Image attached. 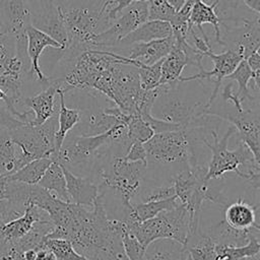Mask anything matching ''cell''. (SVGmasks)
<instances>
[{
    "label": "cell",
    "mask_w": 260,
    "mask_h": 260,
    "mask_svg": "<svg viewBox=\"0 0 260 260\" xmlns=\"http://www.w3.org/2000/svg\"><path fill=\"white\" fill-rule=\"evenodd\" d=\"M127 230L125 221L108 216L102 192L89 209L71 203L66 240L89 260H128L121 241L122 233Z\"/></svg>",
    "instance_id": "obj_1"
},
{
    "label": "cell",
    "mask_w": 260,
    "mask_h": 260,
    "mask_svg": "<svg viewBox=\"0 0 260 260\" xmlns=\"http://www.w3.org/2000/svg\"><path fill=\"white\" fill-rule=\"evenodd\" d=\"M209 133L211 140L208 139V134L203 138L204 145L211 151L205 179L207 181L216 180L222 178L226 173H235L250 186H259L260 164L256 160L249 147L240 141L236 149L230 150L228 148L231 137L236 133V128L231 124L220 139L217 125L210 128Z\"/></svg>",
    "instance_id": "obj_2"
},
{
    "label": "cell",
    "mask_w": 260,
    "mask_h": 260,
    "mask_svg": "<svg viewBox=\"0 0 260 260\" xmlns=\"http://www.w3.org/2000/svg\"><path fill=\"white\" fill-rule=\"evenodd\" d=\"M178 81L175 85H159L158 94L151 108V116L189 128L201 115L209 96L200 80Z\"/></svg>",
    "instance_id": "obj_3"
},
{
    "label": "cell",
    "mask_w": 260,
    "mask_h": 260,
    "mask_svg": "<svg viewBox=\"0 0 260 260\" xmlns=\"http://www.w3.org/2000/svg\"><path fill=\"white\" fill-rule=\"evenodd\" d=\"M126 133L127 127L124 124H117L104 133L91 136L68 133L53 160L75 175L83 174L84 177L89 178L93 162L102 148L112 140L125 138Z\"/></svg>",
    "instance_id": "obj_4"
},
{
    "label": "cell",
    "mask_w": 260,
    "mask_h": 260,
    "mask_svg": "<svg viewBox=\"0 0 260 260\" xmlns=\"http://www.w3.org/2000/svg\"><path fill=\"white\" fill-rule=\"evenodd\" d=\"M57 111L58 109L42 125L34 126L26 123L8 131L12 141L17 146V170L37 158H53L55 134L58 128Z\"/></svg>",
    "instance_id": "obj_5"
},
{
    "label": "cell",
    "mask_w": 260,
    "mask_h": 260,
    "mask_svg": "<svg viewBox=\"0 0 260 260\" xmlns=\"http://www.w3.org/2000/svg\"><path fill=\"white\" fill-rule=\"evenodd\" d=\"M129 232L144 248L158 239H173L185 245L190 233V215L187 209L179 204L171 210L162 211L154 217L137 222Z\"/></svg>",
    "instance_id": "obj_6"
},
{
    "label": "cell",
    "mask_w": 260,
    "mask_h": 260,
    "mask_svg": "<svg viewBox=\"0 0 260 260\" xmlns=\"http://www.w3.org/2000/svg\"><path fill=\"white\" fill-rule=\"evenodd\" d=\"M205 114L229 121L236 128L240 141L249 147L256 160L259 161V106L238 112L233 106L228 109L224 104L212 103L206 109Z\"/></svg>",
    "instance_id": "obj_7"
},
{
    "label": "cell",
    "mask_w": 260,
    "mask_h": 260,
    "mask_svg": "<svg viewBox=\"0 0 260 260\" xmlns=\"http://www.w3.org/2000/svg\"><path fill=\"white\" fill-rule=\"evenodd\" d=\"M148 20L147 1H136L125 7L113 22L93 39V49L113 52L120 40Z\"/></svg>",
    "instance_id": "obj_8"
},
{
    "label": "cell",
    "mask_w": 260,
    "mask_h": 260,
    "mask_svg": "<svg viewBox=\"0 0 260 260\" xmlns=\"http://www.w3.org/2000/svg\"><path fill=\"white\" fill-rule=\"evenodd\" d=\"M219 46L240 53L244 59L259 51V17L236 24H220Z\"/></svg>",
    "instance_id": "obj_9"
},
{
    "label": "cell",
    "mask_w": 260,
    "mask_h": 260,
    "mask_svg": "<svg viewBox=\"0 0 260 260\" xmlns=\"http://www.w3.org/2000/svg\"><path fill=\"white\" fill-rule=\"evenodd\" d=\"M30 24L57 41L63 49L67 46V35L62 19V10L57 0H29Z\"/></svg>",
    "instance_id": "obj_10"
},
{
    "label": "cell",
    "mask_w": 260,
    "mask_h": 260,
    "mask_svg": "<svg viewBox=\"0 0 260 260\" xmlns=\"http://www.w3.org/2000/svg\"><path fill=\"white\" fill-rule=\"evenodd\" d=\"M206 57H209L211 59V61L213 62L212 70H206L205 68H203V69L199 70V72L196 74L186 76V77L181 76L179 78L180 81H189V80L213 81L214 87L207 100V103L205 106V111L216 100L224 78L228 77L236 69L238 64L244 59V57L240 53H238L234 50H230V49H225L223 52H221L219 54H216L213 51L208 52L206 54Z\"/></svg>",
    "instance_id": "obj_11"
},
{
    "label": "cell",
    "mask_w": 260,
    "mask_h": 260,
    "mask_svg": "<svg viewBox=\"0 0 260 260\" xmlns=\"http://www.w3.org/2000/svg\"><path fill=\"white\" fill-rule=\"evenodd\" d=\"M0 74L21 79L23 82L26 80H36L30 74V62L28 57L17 54L15 37L1 29Z\"/></svg>",
    "instance_id": "obj_12"
},
{
    "label": "cell",
    "mask_w": 260,
    "mask_h": 260,
    "mask_svg": "<svg viewBox=\"0 0 260 260\" xmlns=\"http://www.w3.org/2000/svg\"><path fill=\"white\" fill-rule=\"evenodd\" d=\"M25 34L26 50L30 62V74L44 89L52 83V79L50 76H47L40 67L39 60L41 55L47 47L53 49H63V47L49 35L36 28L31 24L27 26Z\"/></svg>",
    "instance_id": "obj_13"
},
{
    "label": "cell",
    "mask_w": 260,
    "mask_h": 260,
    "mask_svg": "<svg viewBox=\"0 0 260 260\" xmlns=\"http://www.w3.org/2000/svg\"><path fill=\"white\" fill-rule=\"evenodd\" d=\"M30 13L25 0H0V29L11 34L15 40L26 39Z\"/></svg>",
    "instance_id": "obj_14"
},
{
    "label": "cell",
    "mask_w": 260,
    "mask_h": 260,
    "mask_svg": "<svg viewBox=\"0 0 260 260\" xmlns=\"http://www.w3.org/2000/svg\"><path fill=\"white\" fill-rule=\"evenodd\" d=\"M259 204L252 205L241 197L223 207L222 219L234 230L240 232H260L257 221Z\"/></svg>",
    "instance_id": "obj_15"
},
{
    "label": "cell",
    "mask_w": 260,
    "mask_h": 260,
    "mask_svg": "<svg viewBox=\"0 0 260 260\" xmlns=\"http://www.w3.org/2000/svg\"><path fill=\"white\" fill-rule=\"evenodd\" d=\"M59 84L52 80V83L40 92L31 96H22L17 104L30 109L34 113V118L29 121L30 125L38 126L45 123L56 111L55 96L57 94V88Z\"/></svg>",
    "instance_id": "obj_16"
},
{
    "label": "cell",
    "mask_w": 260,
    "mask_h": 260,
    "mask_svg": "<svg viewBox=\"0 0 260 260\" xmlns=\"http://www.w3.org/2000/svg\"><path fill=\"white\" fill-rule=\"evenodd\" d=\"M50 219L47 212L34 204H28L23 213L0 228V236L7 244H13L26 235L37 221Z\"/></svg>",
    "instance_id": "obj_17"
},
{
    "label": "cell",
    "mask_w": 260,
    "mask_h": 260,
    "mask_svg": "<svg viewBox=\"0 0 260 260\" xmlns=\"http://www.w3.org/2000/svg\"><path fill=\"white\" fill-rule=\"evenodd\" d=\"M173 36L172 26L169 22L160 20H147L135 28L132 32L120 40L113 52L121 54L133 44L147 43L154 40L165 39Z\"/></svg>",
    "instance_id": "obj_18"
},
{
    "label": "cell",
    "mask_w": 260,
    "mask_h": 260,
    "mask_svg": "<svg viewBox=\"0 0 260 260\" xmlns=\"http://www.w3.org/2000/svg\"><path fill=\"white\" fill-rule=\"evenodd\" d=\"M174 44L175 38L173 36L147 43H136L125 50L127 52L125 57L140 64L151 65L164 59L170 53Z\"/></svg>",
    "instance_id": "obj_19"
},
{
    "label": "cell",
    "mask_w": 260,
    "mask_h": 260,
    "mask_svg": "<svg viewBox=\"0 0 260 260\" xmlns=\"http://www.w3.org/2000/svg\"><path fill=\"white\" fill-rule=\"evenodd\" d=\"M65 181L66 191L69 201L73 204L92 207L95 198L99 195V187L89 178L75 175L67 168L62 166Z\"/></svg>",
    "instance_id": "obj_20"
},
{
    "label": "cell",
    "mask_w": 260,
    "mask_h": 260,
    "mask_svg": "<svg viewBox=\"0 0 260 260\" xmlns=\"http://www.w3.org/2000/svg\"><path fill=\"white\" fill-rule=\"evenodd\" d=\"M204 3L214 5V12L220 24H236L259 17V13L249 9L242 0H202Z\"/></svg>",
    "instance_id": "obj_21"
},
{
    "label": "cell",
    "mask_w": 260,
    "mask_h": 260,
    "mask_svg": "<svg viewBox=\"0 0 260 260\" xmlns=\"http://www.w3.org/2000/svg\"><path fill=\"white\" fill-rule=\"evenodd\" d=\"M57 95L59 98V108L57 111L58 128L55 134V154L52 159H54L60 150L66 135L80 120V111L77 108H68L66 106L64 91L60 87L57 88Z\"/></svg>",
    "instance_id": "obj_22"
},
{
    "label": "cell",
    "mask_w": 260,
    "mask_h": 260,
    "mask_svg": "<svg viewBox=\"0 0 260 260\" xmlns=\"http://www.w3.org/2000/svg\"><path fill=\"white\" fill-rule=\"evenodd\" d=\"M188 256L184 244L173 239H158L145 248L142 260H187Z\"/></svg>",
    "instance_id": "obj_23"
},
{
    "label": "cell",
    "mask_w": 260,
    "mask_h": 260,
    "mask_svg": "<svg viewBox=\"0 0 260 260\" xmlns=\"http://www.w3.org/2000/svg\"><path fill=\"white\" fill-rule=\"evenodd\" d=\"M187 65V56L181 46L175 40L172 50L161 61V76L159 85H175L179 81L183 69Z\"/></svg>",
    "instance_id": "obj_24"
},
{
    "label": "cell",
    "mask_w": 260,
    "mask_h": 260,
    "mask_svg": "<svg viewBox=\"0 0 260 260\" xmlns=\"http://www.w3.org/2000/svg\"><path fill=\"white\" fill-rule=\"evenodd\" d=\"M190 23L196 26L200 31L202 38L206 42H210L208 36L203 29V24L209 23L213 26L215 35V44L219 46V36H220V20L214 12V5H208L202 0H195L191 13H190Z\"/></svg>",
    "instance_id": "obj_25"
},
{
    "label": "cell",
    "mask_w": 260,
    "mask_h": 260,
    "mask_svg": "<svg viewBox=\"0 0 260 260\" xmlns=\"http://www.w3.org/2000/svg\"><path fill=\"white\" fill-rule=\"evenodd\" d=\"M185 248L193 260H215L216 258V243L200 229L187 238Z\"/></svg>",
    "instance_id": "obj_26"
},
{
    "label": "cell",
    "mask_w": 260,
    "mask_h": 260,
    "mask_svg": "<svg viewBox=\"0 0 260 260\" xmlns=\"http://www.w3.org/2000/svg\"><path fill=\"white\" fill-rule=\"evenodd\" d=\"M38 185L46 189L59 199L65 202H70L66 191V181L63 169L58 161L53 160L51 162Z\"/></svg>",
    "instance_id": "obj_27"
},
{
    "label": "cell",
    "mask_w": 260,
    "mask_h": 260,
    "mask_svg": "<svg viewBox=\"0 0 260 260\" xmlns=\"http://www.w3.org/2000/svg\"><path fill=\"white\" fill-rule=\"evenodd\" d=\"M52 161L53 160L49 157H42L30 160L16 172L6 176L7 180L27 185H37Z\"/></svg>",
    "instance_id": "obj_28"
},
{
    "label": "cell",
    "mask_w": 260,
    "mask_h": 260,
    "mask_svg": "<svg viewBox=\"0 0 260 260\" xmlns=\"http://www.w3.org/2000/svg\"><path fill=\"white\" fill-rule=\"evenodd\" d=\"M260 243L258 237L251 238L245 245H216L215 260H238L259 255Z\"/></svg>",
    "instance_id": "obj_29"
},
{
    "label": "cell",
    "mask_w": 260,
    "mask_h": 260,
    "mask_svg": "<svg viewBox=\"0 0 260 260\" xmlns=\"http://www.w3.org/2000/svg\"><path fill=\"white\" fill-rule=\"evenodd\" d=\"M17 146L8 130L0 131V175L8 176L17 171Z\"/></svg>",
    "instance_id": "obj_30"
},
{
    "label": "cell",
    "mask_w": 260,
    "mask_h": 260,
    "mask_svg": "<svg viewBox=\"0 0 260 260\" xmlns=\"http://www.w3.org/2000/svg\"><path fill=\"white\" fill-rule=\"evenodd\" d=\"M173 183H147L143 182L138 193L131 201L134 203H143L149 201L164 200L175 196Z\"/></svg>",
    "instance_id": "obj_31"
},
{
    "label": "cell",
    "mask_w": 260,
    "mask_h": 260,
    "mask_svg": "<svg viewBox=\"0 0 260 260\" xmlns=\"http://www.w3.org/2000/svg\"><path fill=\"white\" fill-rule=\"evenodd\" d=\"M179 201L175 196L158 200V201H149V202H143V203H134L133 210L135 213V216L139 222L144 221L146 219H149L151 217H154L158 213L167 210H171L179 205Z\"/></svg>",
    "instance_id": "obj_32"
},
{
    "label": "cell",
    "mask_w": 260,
    "mask_h": 260,
    "mask_svg": "<svg viewBox=\"0 0 260 260\" xmlns=\"http://www.w3.org/2000/svg\"><path fill=\"white\" fill-rule=\"evenodd\" d=\"M45 247L53 254L55 260H89L80 255L66 239H45Z\"/></svg>",
    "instance_id": "obj_33"
},
{
    "label": "cell",
    "mask_w": 260,
    "mask_h": 260,
    "mask_svg": "<svg viewBox=\"0 0 260 260\" xmlns=\"http://www.w3.org/2000/svg\"><path fill=\"white\" fill-rule=\"evenodd\" d=\"M126 127V135L130 143L135 141L144 143L148 139H150L154 134L152 128L139 115H131Z\"/></svg>",
    "instance_id": "obj_34"
},
{
    "label": "cell",
    "mask_w": 260,
    "mask_h": 260,
    "mask_svg": "<svg viewBox=\"0 0 260 260\" xmlns=\"http://www.w3.org/2000/svg\"><path fill=\"white\" fill-rule=\"evenodd\" d=\"M161 60L151 65H144L137 67L140 81V87L143 90L153 89L159 86L161 76Z\"/></svg>",
    "instance_id": "obj_35"
},
{
    "label": "cell",
    "mask_w": 260,
    "mask_h": 260,
    "mask_svg": "<svg viewBox=\"0 0 260 260\" xmlns=\"http://www.w3.org/2000/svg\"><path fill=\"white\" fill-rule=\"evenodd\" d=\"M148 20H160L171 23L176 15V10L167 0L147 1Z\"/></svg>",
    "instance_id": "obj_36"
},
{
    "label": "cell",
    "mask_w": 260,
    "mask_h": 260,
    "mask_svg": "<svg viewBox=\"0 0 260 260\" xmlns=\"http://www.w3.org/2000/svg\"><path fill=\"white\" fill-rule=\"evenodd\" d=\"M121 241L128 260H142L145 248L131 232L124 231L121 235Z\"/></svg>",
    "instance_id": "obj_37"
},
{
    "label": "cell",
    "mask_w": 260,
    "mask_h": 260,
    "mask_svg": "<svg viewBox=\"0 0 260 260\" xmlns=\"http://www.w3.org/2000/svg\"><path fill=\"white\" fill-rule=\"evenodd\" d=\"M23 84L21 79L0 74V87L6 94L17 105L18 101L23 96Z\"/></svg>",
    "instance_id": "obj_38"
},
{
    "label": "cell",
    "mask_w": 260,
    "mask_h": 260,
    "mask_svg": "<svg viewBox=\"0 0 260 260\" xmlns=\"http://www.w3.org/2000/svg\"><path fill=\"white\" fill-rule=\"evenodd\" d=\"M123 158L127 161H141L147 166V154L144 144L139 141L132 142Z\"/></svg>",
    "instance_id": "obj_39"
},
{
    "label": "cell",
    "mask_w": 260,
    "mask_h": 260,
    "mask_svg": "<svg viewBox=\"0 0 260 260\" xmlns=\"http://www.w3.org/2000/svg\"><path fill=\"white\" fill-rule=\"evenodd\" d=\"M26 123L18 120L12 114H10L6 108L0 107V128L1 130H13Z\"/></svg>",
    "instance_id": "obj_40"
},
{
    "label": "cell",
    "mask_w": 260,
    "mask_h": 260,
    "mask_svg": "<svg viewBox=\"0 0 260 260\" xmlns=\"http://www.w3.org/2000/svg\"><path fill=\"white\" fill-rule=\"evenodd\" d=\"M245 60L247 61L250 69L254 73H260V55H259V51L251 54Z\"/></svg>",
    "instance_id": "obj_41"
},
{
    "label": "cell",
    "mask_w": 260,
    "mask_h": 260,
    "mask_svg": "<svg viewBox=\"0 0 260 260\" xmlns=\"http://www.w3.org/2000/svg\"><path fill=\"white\" fill-rule=\"evenodd\" d=\"M7 177L4 175H0V201L6 199L7 195Z\"/></svg>",
    "instance_id": "obj_42"
},
{
    "label": "cell",
    "mask_w": 260,
    "mask_h": 260,
    "mask_svg": "<svg viewBox=\"0 0 260 260\" xmlns=\"http://www.w3.org/2000/svg\"><path fill=\"white\" fill-rule=\"evenodd\" d=\"M249 9L260 13V0H242Z\"/></svg>",
    "instance_id": "obj_43"
},
{
    "label": "cell",
    "mask_w": 260,
    "mask_h": 260,
    "mask_svg": "<svg viewBox=\"0 0 260 260\" xmlns=\"http://www.w3.org/2000/svg\"><path fill=\"white\" fill-rule=\"evenodd\" d=\"M172 6H173V8L176 10V11H178L183 5H184V3L187 1V0H167Z\"/></svg>",
    "instance_id": "obj_44"
},
{
    "label": "cell",
    "mask_w": 260,
    "mask_h": 260,
    "mask_svg": "<svg viewBox=\"0 0 260 260\" xmlns=\"http://www.w3.org/2000/svg\"><path fill=\"white\" fill-rule=\"evenodd\" d=\"M238 260H259V255H256L254 257H246V258H242V259H238Z\"/></svg>",
    "instance_id": "obj_45"
},
{
    "label": "cell",
    "mask_w": 260,
    "mask_h": 260,
    "mask_svg": "<svg viewBox=\"0 0 260 260\" xmlns=\"http://www.w3.org/2000/svg\"><path fill=\"white\" fill-rule=\"evenodd\" d=\"M112 2V0H106L105 1V3H104V5H103V7H102V11L104 12L105 10H106V8H107V6L110 4Z\"/></svg>",
    "instance_id": "obj_46"
},
{
    "label": "cell",
    "mask_w": 260,
    "mask_h": 260,
    "mask_svg": "<svg viewBox=\"0 0 260 260\" xmlns=\"http://www.w3.org/2000/svg\"><path fill=\"white\" fill-rule=\"evenodd\" d=\"M0 260H5V259H4V258H3V256H2V255H1V254H0Z\"/></svg>",
    "instance_id": "obj_47"
},
{
    "label": "cell",
    "mask_w": 260,
    "mask_h": 260,
    "mask_svg": "<svg viewBox=\"0 0 260 260\" xmlns=\"http://www.w3.org/2000/svg\"><path fill=\"white\" fill-rule=\"evenodd\" d=\"M187 260H193V259H192V258H191V257H190V256H188V258H187Z\"/></svg>",
    "instance_id": "obj_48"
}]
</instances>
